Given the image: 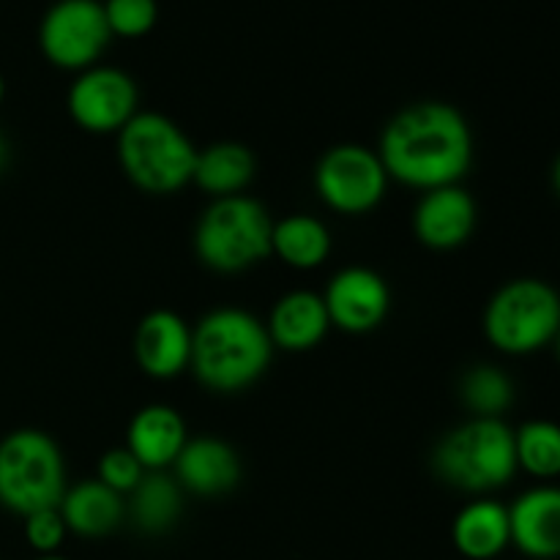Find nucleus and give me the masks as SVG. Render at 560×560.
I'll return each instance as SVG.
<instances>
[{
    "instance_id": "nucleus-29",
    "label": "nucleus",
    "mask_w": 560,
    "mask_h": 560,
    "mask_svg": "<svg viewBox=\"0 0 560 560\" xmlns=\"http://www.w3.org/2000/svg\"><path fill=\"white\" fill-rule=\"evenodd\" d=\"M552 186H556V191H558V197H560V156H558L556 167H552Z\"/></svg>"
},
{
    "instance_id": "nucleus-15",
    "label": "nucleus",
    "mask_w": 560,
    "mask_h": 560,
    "mask_svg": "<svg viewBox=\"0 0 560 560\" xmlns=\"http://www.w3.org/2000/svg\"><path fill=\"white\" fill-rule=\"evenodd\" d=\"M178 485L195 495H224L241 479V459L230 443L219 438H195L186 441L175 459Z\"/></svg>"
},
{
    "instance_id": "nucleus-1",
    "label": "nucleus",
    "mask_w": 560,
    "mask_h": 560,
    "mask_svg": "<svg viewBox=\"0 0 560 560\" xmlns=\"http://www.w3.org/2000/svg\"><path fill=\"white\" fill-rule=\"evenodd\" d=\"M381 156L388 178L413 189L459 184L474 162V135L457 107L421 102L388 120L381 137Z\"/></svg>"
},
{
    "instance_id": "nucleus-19",
    "label": "nucleus",
    "mask_w": 560,
    "mask_h": 560,
    "mask_svg": "<svg viewBox=\"0 0 560 560\" xmlns=\"http://www.w3.org/2000/svg\"><path fill=\"white\" fill-rule=\"evenodd\" d=\"M58 509L66 528L77 536H88V539L113 534L126 512L124 498L98 479L82 481L74 490H66Z\"/></svg>"
},
{
    "instance_id": "nucleus-14",
    "label": "nucleus",
    "mask_w": 560,
    "mask_h": 560,
    "mask_svg": "<svg viewBox=\"0 0 560 560\" xmlns=\"http://www.w3.org/2000/svg\"><path fill=\"white\" fill-rule=\"evenodd\" d=\"M512 545L536 560L560 558V487L541 485L523 492L509 509Z\"/></svg>"
},
{
    "instance_id": "nucleus-28",
    "label": "nucleus",
    "mask_w": 560,
    "mask_h": 560,
    "mask_svg": "<svg viewBox=\"0 0 560 560\" xmlns=\"http://www.w3.org/2000/svg\"><path fill=\"white\" fill-rule=\"evenodd\" d=\"M5 164H9V142H5V137L0 135V173L5 170Z\"/></svg>"
},
{
    "instance_id": "nucleus-23",
    "label": "nucleus",
    "mask_w": 560,
    "mask_h": 560,
    "mask_svg": "<svg viewBox=\"0 0 560 560\" xmlns=\"http://www.w3.org/2000/svg\"><path fill=\"white\" fill-rule=\"evenodd\" d=\"M517 468L536 479L560 476V424L556 421H528L514 432Z\"/></svg>"
},
{
    "instance_id": "nucleus-11",
    "label": "nucleus",
    "mask_w": 560,
    "mask_h": 560,
    "mask_svg": "<svg viewBox=\"0 0 560 560\" xmlns=\"http://www.w3.org/2000/svg\"><path fill=\"white\" fill-rule=\"evenodd\" d=\"M328 320L348 334H366L381 326L392 306V290L386 279L372 268H345L328 282L326 295Z\"/></svg>"
},
{
    "instance_id": "nucleus-20",
    "label": "nucleus",
    "mask_w": 560,
    "mask_h": 560,
    "mask_svg": "<svg viewBox=\"0 0 560 560\" xmlns=\"http://www.w3.org/2000/svg\"><path fill=\"white\" fill-rule=\"evenodd\" d=\"M252 178H255V156L241 142H213L206 151H197L191 180L213 200L241 195Z\"/></svg>"
},
{
    "instance_id": "nucleus-3",
    "label": "nucleus",
    "mask_w": 560,
    "mask_h": 560,
    "mask_svg": "<svg viewBox=\"0 0 560 560\" xmlns=\"http://www.w3.org/2000/svg\"><path fill=\"white\" fill-rule=\"evenodd\" d=\"M118 162L137 189L173 195L195 175L197 148L167 115L137 113L118 131Z\"/></svg>"
},
{
    "instance_id": "nucleus-13",
    "label": "nucleus",
    "mask_w": 560,
    "mask_h": 560,
    "mask_svg": "<svg viewBox=\"0 0 560 560\" xmlns=\"http://www.w3.org/2000/svg\"><path fill=\"white\" fill-rule=\"evenodd\" d=\"M135 355L140 370L156 381H170L189 370L191 364V328L180 315L156 310L145 315L135 334Z\"/></svg>"
},
{
    "instance_id": "nucleus-7",
    "label": "nucleus",
    "mask_w": 560,
    "mask_h": 560,
    "mask_svg": "<svg viewBox=\"0 0 560 560\" xmlns=\"http://www.w3.org/2000/svg\"><path fill=\"white\" fill-rule=\"evenodd\" d=\"M560 331V295L541 279H514L490 299L485 334L506 355H528L550 345Z\"/></svg>"
},
{
    "instance_id": "nucleus-22",
    "label": "nucleus",
    "mask_w": 560,
    "mask_h": 560,
    "mask_svg": "<svg viewBox=\"0 0 560 560\" xmlns=\"http://www.w3.org/2000/svg\"><path fill=\"white\" fill-rule=\"evenodd\" d=\"M129 495V514L142 534H164L178 523L180 485L164 470H148Z\"/></svg>"
},
{
    "instance_id": "nucleus-9",
    "label": "nucleus",
    "mask_w": 560,
    "mask_h": 560,
    "mask_svg": "<svg viewBox=\"0 0 560 560\" xmlns=\"http://www.w3.org/2000/svg\"><path fill=\"white\" fill-rule=\"evenodd\" d=\"M388 173L381 156L364 145L331 148L315 167V189L331 211L345 217L370 213L386 195Z\"/></svg>"
},
{
    "instance_id": "nucleus-32",
    "label": "nucleus",
    "mask_w": 560,
    "mask_h": 560,
    "mask_svg": "<svg viewBox=\"0 0 560 560\" xmlns=\"http://www.w3.org/2000/svg\"><path fill=\"white\" fill-rule=\"evenodd\" d=\"M556 350H558V359H560V331H558V337H556Z\"/></svg>"
},
{
    "instance_id": "nucleus-10",
    "label": "nucleus",
    "mask_w": 560,
    "mask_h": 560,
    "mask_svg": "<svg viewBox=\"0 0 560 560\" xmlns=\"http://www.w3.org/2000/svg\"><path fill=\"white\" fill-rule=\"evenodd\" d=\"M69 115L91 135L120 131L137 115V85L126 71L91 66L69 88Z\"/></svg>"
},
{
    "instance_id": "nucleus-21",
    "label": "nucleus",
    "mask_w": 560,
    "mask_h": 560,
    "mask_svg": "<svg viewBox=\"0 0 560 560\" xmlns=\"http://www.w3.org/2000/svg\"><path fill=\"white\" fill-rule=\"evenodd\" d=\"M328 252H331V233L320 219L290 213L282 222H273L271 255H277L284 266L312 271L326 262Z\"/></svg>"
},
{
    "instance_id": "nucleus-18",
    "label": "nucleus",
    "mask_w": 560,
    "mask_h": 560,
    "mask_svg": "<svg viewBox=\"0 0 560 560\" xmlns=\"http://www.w3.org/2000/svg\"><path fill=\"white\" fill-rule=\"evenodd\" d=\"M454 547L470 560H490L512 545L509 509L495 501H474L452 525Z\"/></svg>"
},
{
    "instance_id": "nucleus-5",
    "label": "nucleus",
    "mask_w": 560,
    "mask_h": 560,
    "mask_svg": "<svg viewBox=\"0 0 560 560\" xmlns=\"http://www.w3.org/2000/svg\"><path fill=\"white\" fill-rule=\"evenodd\" d=\"M271 217L257 200L217 197L197 222L195 252L211 271L238 273L271 255Z\"/></svg>"
},
{
    "instance_id": "nucleus-30",
    "label": "nucleus",
    "mask_w": 560,
    "mask_h": 560,
    "mask_svg": "<svg viewBox=\"0 0 560 560\" xmlns=\"http://www.w3.org/2000/svg\"><path fill=\"white\" fill-rule=\"evenodd\" d=\"M3 93H5V82H3V77H0V102H3Z\"/></svg>"
},
{
    "instance_id": "nucleus-16",
    "label": "nucleus",
    "mask_w": 560,
    "mask_h": 560,
    "mask_svg": "<svg viewBox=\"0 0 560 560\" xmlns=\"http://www.w3.org/2000/svg\"><path fill=\"white\" fill-rule=\"evenodd\" d=\"M266 328L273 348H282L288 353H304L326 339L331 320H328L323 295L310 293V290H293L273 304Z\"/></svg>"
},
{
    "instance_id": "nucleus-6",
    "label": "nucleus",
    "mask_w": 560,
    "mask_h": 560,
    "mask_svg": "<svg viewBox=\"0 0 560 560\" xmlns=\"http://www.w3.org/2000/svg\"><path fill=\"white\" fill-rule=\"evenodd\" d=\"M66 495V465L58 443L38 430H16L0 441V506L27 514L58 509Z\"/></svg>"
},
{
    "instance_id": "nucleus-12",
    "label": "nucleus",
    "mask_w": 560,
    "mask_h": 560,
    "mask_svg": "<svg viewBox=\"0 0 560 560\" xmlns=\"http://www.w3.org/2000/svg\"><path fill=\"white\" fill-rule=\"evenodd\" d=\"M416 238L430 249H457L476 230V202L459 184L430 189L413 213Z\"/></svg>"
},
{
    "instance_id": "nucleus-4",
    "label": "nucleus",
    "mask_w": 560,
    "mask_h": 560,
    "mask_svg": "<svg viewBox=\"0 0 560 560\" xmlns=\"http://www.w3.org/2000/svg\"><path fill=\"white\" fill-rule=\"evenodd\" d=\"M432 468L446 485L465 492L506 487L517 474L514 430L501 419H470L438 443Z\"/></svg>"
},
{
    "instance_id": "nucleus-31",
    "label": "nucleus",
    "mask_w": 560,
    "mask_h": 560,
    "mask_svg": "<svg viewBox=\"0 0 560 560\" xmlns=\"http://www.w3.org/2000/svg\"><path fill=\"white\" fill-rule=\"evenodd\" d=\"M38 560H66V558H60V556H42Z\"/></svg>"
},
{
    "instance_id": "nucleus-25",
    "label": "nucleus",
    "mask_w": 560,
    "mask_h": 560,
    "mask_svg": "<svg viewBox=\"0 0 560 560\" xmlns=\"http://www.w3.org/2000/svg\"><path fill=\"white\" fill-rule=\"evenodd\" d=\"M102 5L113 36L140 38L151 33L159 20L156 0H107Z\"/></svg>"
},
{
    "instance_id": "nucleus-17",
    "label": "nucleus",
    "mask_w": 560,
    "mask_h": 560,
    "mask_svg": "<svg viewBox=\"0 0 560 560\" xmlns=\"http://www.w3.org/2000/svg\"><path fill=\"white\" fill-rule=\"evenodd\" d=\"M186 446V424L170 405H148L131 419L126 448L145 470H164L175 465Z\"/></svg>"
},
{
    "instance_id": "nucleus-27",
    "label": "nucleus",
    "mask_w": 560,
    "mask_h": 560,
    "mask_svg": "<svg viewBox=\"0 0 560 560\" xmlns=\"http://www.w3.org/2000/svg\"><path fill=\"white\" fill-rule=\"evenodd\" d=\"M66 528L63 517H60V509H44V512L27 514L25 517V539L42 556H55L60 545H63Z\"/></svg>"
},
{
    "instance_id": "nucleus-8",
    "label": "nucleus",
    "mask_w": 560,
    "mask_h": 560,
    "mask_svg": "<svg viewBox=\"0 0 560 560\" xmlns=\"http://www.w3.org/2000/svg\"><path fill=\"white\" fill-rule=\"evenodd\" d=\"M109 33L104 5L98 0H58L49 5L38 27V47L58 69L85 71L102 58Z\"/></svg>"
},
{
    "instance_id": "nucleus-2",
    "label": "nucleus",
    "mask_w": 560,
    "mask_h": 560,
    "mask_svg": "<svg viewBox=\"0 0 560 560\" xmlns=\"http://www.w3.org/2000/svg\"><path fill=\"white\" fill-rule=\"evenodd\" d=\"M273 342L266 323L252 312L224 306L202 317L191 331V370L197 381L219 394L244 392L271 364Z\"/></svg>"
},
{
    "instance_id": "nucleus-24",
    "label": "nucleus",
    "mask_w": 560,
    "mask_h": 560,
    "mask_svg": "<svg viewBox=\"0 0 560 560\" xmlns=\"http://www.w3.org/2000/svg\"><path fill=\"white\" fill-rule=\"evenodd\" d=\"M459 394L465 408L474 410L479 419H501V413H506L514 402V383L498 366L481 364L463 377Z\"/></svg>"
},
{
    "instance_id": "nucleus-26",
    "label": "nucleus",
    "mask_w": 560,
    "mask_h": 560,
    "mask_svg": "<svg viewBox=\"0 0 560 560\" xmlns=\"http://www.w3.org/2000/svg\"><path fill=\"white\" fill-rule=\"evenodd\" d=\"M145 474L148 470L142 468L140 459L124 446V448H113V452H107L102 459H98L96 479L102 481V485H107L109 490L118 492V495H124V492L129 495V492L140 485Z\"/></svg>"
}]
</instances>
